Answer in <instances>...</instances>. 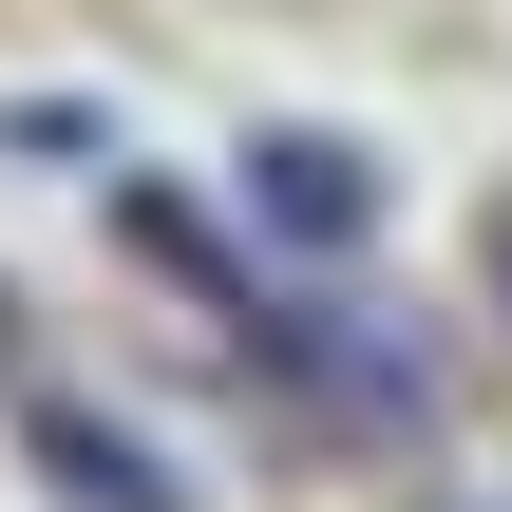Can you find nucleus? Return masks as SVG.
I'll list each match as a JSON object with an SVG mask.
<instances>
[{"label": "nucleus", "instance_id": "f257e3e1", "mask_svg": "<svg viewBox=\"0 0 512 512\" xmlns=\"http://www.w3.org/2000/svg\"><path fill=\"white\" fill-rule=\"evenodd\" d=\"M247 209L304 228V247H342V228H361V152H342V133H266V152H247Z\"/></svg>", "mask_w": 512, "mask_h": 512}, {"label": "nucleus", "instance_id": "f03ea898", "mask_svg": "<svg viewBox=\"0 0 512 512\" xmlns=\"http://www.w3.org/2000/svg\"><path fill=\"white\" fill-rule=\"evenodd\" d=\"M38 475H57L76 512H171V494H152V456H133L114 418H38Z\"/></svg>", "mask_w": 512, "mask_h": 512}, {"label": "nucleus", "instance_id": "7ed1b4c3", "mask_svg": "<svg viewBox=\"0 0 512 512\" xmlns=\"http://www.w3.org/2000/svg\"><path fill=\"white\" fill-rule=\"evenodd\" d=\"M0 361H19V323H0Z\"/></svg>", "mask_w": 512, "mask_h": 512}]
</instances>
